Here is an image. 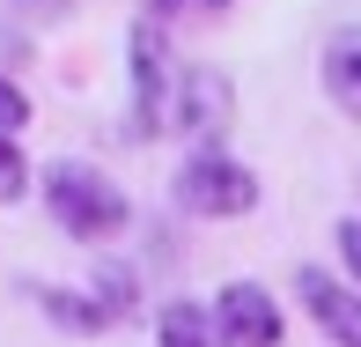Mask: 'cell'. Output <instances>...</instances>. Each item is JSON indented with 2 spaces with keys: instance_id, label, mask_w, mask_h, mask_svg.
I'll return each instance as SVG.
<instances>
[{
  "instance_id": "1",
  "label": "cell",
  "mask_w": 361,
  "mask_h": 347,
  "mask_svg": "<svg viewBox=\"0 0 361 347\" xmlns=\"http://www.w3.org/2000/svg\"><path fill=\"white\" fill-rule=\"evenodd\" d=\"M37 192H44V207H52V222L67 229V237H81V244H104V237H118V229L133 222L126 192L111 185L96 163H52V170H37Z\"/></svg>"
},
{
  "instance_id": "2",
  "label": "cell",
  "mask_w": 361,
  "mask_h": 347,
  "mask_svg": "<svg viewBox=\"0 0 361 347\" xmlns=\"http://www.w3.org/2000/svg\"><path fill=\"white\" fill-rule=\"evenodd\" d=\"M177 207L200 214V222H236V214L258 207V170L236 155H221V148H200V155H185V170H177Z\"/></svg>"
},
{
  "instance_id": "3",
  "label": "cell",
  "mask_w": 361,
  "mask_h": 347,
  "mask_svg": "<svg viewBox=\"0 0 361 347\" xmlns=\"http://www.w3.org/2000/svg\"><path fill=\"white\" fill-rule=\"evenodd\" d=\"M126 59H133V141H155L170 126V96H177V67H170V37L162 23H133L126 37Z\"/></svg>"
},
{
  "instance_id": "4",
  "label": "cell",
  "mask_w": 361,
  "mask_h": 347,
  "mask_svg": "<svg viewBox=\"0 0 361 347\" xmlns=\"http://www.w3.org/2000/svg\"><path fill=\"white\" fill-rule=\"evenodd\" d=\"M214 325H221V340L228 347H281V303H273L266 288H258V281H221V295L214 303Z\"/></svg>"
},
{
  "instance_id": "5",
  "label": "cell",
  "mask_w": 361,
  "mask_h": 347,
  "mask_svg": "<svg viewBox=\"0 0 361 347\" xmlns=\"http://www.w3.org/2000/svg\"><path fill=\"white\" fill-rule=\"evenodd\" d=\"M228 111H236V96H228V74L214 67H185L177 74V96H170V126L192 141H214L228 126Z\"/></svg>"
},
{
  "instance_id": "6",
  "label": "cell",
  "mask_w": 361,
  "mask_h": 347,
  "mask_svg": "<svg viewBox=\"0 0 361 347\" xmlns=\"http://www.w3.org/2000/svg\"><path fill=\"white\" fill-rule=\"evenodd\" d=\"M295 288H302V310L317 318V333L332 347H361V288H347V281L324 274V266H302Z\"/></svg>"
},
{
  "instance_id": "7",
  "label": "cell",
  "mask_w": 361,
  "mask_h": 347,
  "mask_svg": "<svg viewBox=\"0 0 361 347\" xmlns=\"http://www.w3.org/2000/svg\"><path fill=\"white\" fill-rule=\"evenodd\" d=\"M317 81H324V96H332V111H347L361 126V30H332V37H324Z\"/></svg>"
},
{
  "instance_id": "8",
  "label": "cell",
  "mask_w": 361,
  "mask_h": 347,
  "mask_svg": "<svg viewBox=\"0 0 361 347\" xmlns=\"http://www.w3.org/2000/svg\"><path fill=\"white\" fill-rule=\"evenodd\" d=\"M155 347H228L214 310L207 303H185V295H170V303L155 310Z\"/></svg>"
},
{
  "instance_id": "9",
  "label": "cell",
  "mask_w": 361,
  "mask_h": 347,
  "mask_svg": "<svg viewBox=\"0 0 361 347\" xmlns=\"http://www.w3.org/2000/svg\"><path fill=\"white\" fill-rule=\"evenodd\" d=\"M37 303H44V318L52 325H67V333H104V310L89 303V295H59V288H37Z\"/></svg>"
},
{
  "instance_id": "10",
  "label": "cell",
  "mask_w": 361,
  "mask_h": 347,
  "mask_svg": "<svg viewBox=\"0 0 361 347\" xmlns=\"http://www.w3.org/2000/svg\"><path fill=\"white\" fill-rule=\"evenodd\" d=\"M96 310H104L111 325H118V318H133V310H140L133 274H118V266H104V274H96Z\"/></svg>"
},
{
  "instance_id": "11",
  "label": "cell",
  "mask_w": 361,
  "mask_h": 347,
  "mask_svg": "<svg viewBox=\"0 0 361 347\" xmlns=\"http://www.w3.org/2000/svg\"><path fill=\"white\" fill-rule=\"evenodd\" d=\"M30 185H37V177H30V155H23V141H15V134H0V207H15Z\"/></svg>"
},
{
  "instance_id": "12",
  "label": "cell",
  "mask_w": 361,
  "mask_h": 347,
  "mask_svg": "<svg viewBox=\"0 0 361 347\" xmlns=\"http://www.w3.org/2000/svg\"><path fill=\"white\" fill-rule=\"evenodd\" d=\"M30 119H37V111H30V96L15 89L8 74H0V134H15V141H23V126H30Z\"/></svg>"
},
{
  "instance_id": "13",
  "label": "cell",
  "mask_w": 361,
  "mask_h": 347,
  "mask_svg": "<svg viewBox=\"0 0 361 347\" xmlns=\"http://www.w3.org/2000/svg\"><path fill=\"white\" fill-rule=\"evenodd\" d=\"M332 244H339V266H347V281L361 288V214H347V222L332 229Z\"/></svg>"
},
{
  "instance_id": "14",
  "label": "cell",
  "mask_w": 361,
  "mask_h": 347,
  "mask_svg": "<svg viewBox=\"0 0 361 347\" xmlns=\"http://www.w3.org/2000/svg\"><path fill=\"white\" fill-rule=\"evenodd\" d=\"M185 0H147V23H162V15H177Z\"/></svg>"
},
{
  "instance_id": "15",
  "label": "cell",
  "mask_w": 361,
  "mask_h": 347,
  "mask_svg": "<svg viewBox=\"0 0 361 347\" xmlns=\"http://www.w3.org/2000/svg\"><path fill=\"white\" fill-rule=\"evenodd\" d=\"M30 8H59V0H30Z\"/></svg>"
},
{
  "instance_id": "16",
  "label": "cell",
  "mask_w": 361,
  "mask_h": 347,
  "mask_svg": "<svg viewBox=\"0 0 361 347\" xmlns=\"http://www.w3.org/2000/svg\"><path fill=\"white\" fill-rule=\"evenodd\" d=\"M207 8H228V0H207Z\"/></svg>"
}]
</instances>
